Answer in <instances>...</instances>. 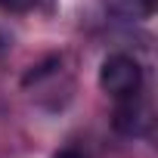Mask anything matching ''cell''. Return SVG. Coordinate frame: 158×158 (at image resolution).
<instances>
[{
  "label": "cell",
  "instance_id": "3",
  "mask_svg": "<svg viewBox=\"0 0 158 158\" xmlns=\"http://www.w3.org/2000/svg\"><path fill=\"white\" fill-rule=\"evenodd\" d=\"M106 6L121 19H146L155 10V0H106Z\"/></svg>",
  "mask_w": 158,
  "mask_h": 158
},
{
  "label": "cell",
  "instance_id": "1",
  "mask_svg": "<svg viewBox=\"0 0 158 158\" xmlns=\"http://www.w3.org/2000/svg\"><path fill=\"white\" fill-rule=\"evenodd\" d=\"M99 87L102 93L115 96V99H127V96H136L139 87H143V68L133 56L127 53H112L102 59V68H99Z\"/></svg>",
  "mask_w": 158,
  "mask_h": 158
},
{
  "label": "cell",
  "instance_id": "2",
  "mask_svg": "<svg viewBox=\"0 0 158 158\" xmlns=\"http://www.w3.org/2000/svg\"><path fill=\"white\" fill-rule=\"evenodd\" d=\"M112 124H115V130L124 133V136H139L143 127H146V112H143L139 102H133V96H127V99L115 109Z\"/></svg>",
  "mask_w": 158,
  "mask_h": 158
},
{
  "label": "cell",
  "instance_id": "4",
  "mask_svg": "<svg viewBox=\"0 0 158 158\" xmlns=\"http://www.w3.org/2000/svg\"><path fill=\"white\" fill-rule=\"evenodd\" d=\"M56 65H59V56H50L44 65H37L34 71H28V74H25V84H31V81H40V77H44V74H50Z\"/></svg>",
  "mask_w": 158,
  "mask_h": 158
},
{
  "label": "cell",
  "instance_id": "6",
  "mask_svg": "<svg viewBox=\"0 0 158 158\" xmlns=\"http://www.w3.org/2000/svg\"><path fill=\"white\" fill-rule=\"evenodd\" d=\"M53 158H87V155H84L81 149H74V146H65V149H59Z\"/></svg>",
  "mask_w": 158,
  "mask_h": 158
},
{
  "label": "cell",
  "instance_id": "5",
  "mask_svg": "<svg viewBox=\"0 0 158 158\" xmlns=\"http://www.w3.org/2000/svg\"><path fill=\"white\" fill-rule=\"evenodd\" d=\"M34 0H0V10H13V13H22V10H31Z\"/></svg>",
  "mask_w": 158,
  "mask_h": 158
}]
</instances>
